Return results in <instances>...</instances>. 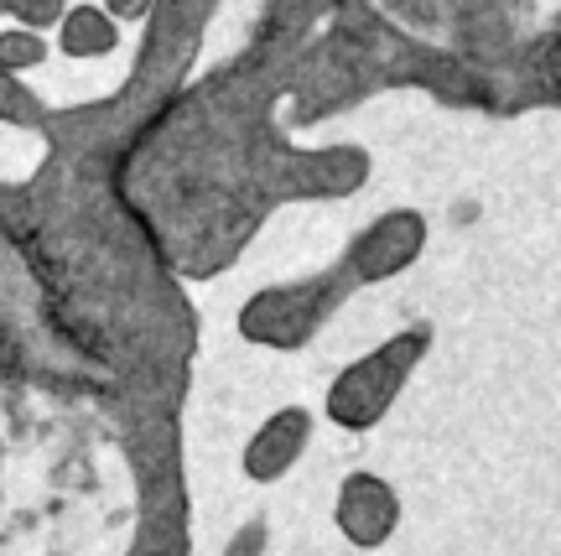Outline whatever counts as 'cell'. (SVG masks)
I'll return each instance as SVG.
<instances>
[{"label":"cell","mask_w":561,"mask_h":556,"mask_svg":"<svg viewBox=\"0 0 561 556\" xmlns=\"http://www.w3.org/2000/svg\"><path fill=\"white\" fill-rule=\"evenodd\" d=\"M140 484L89 400L0 390V556H130Z\"/></svg>","instance_id":"obj_1"},{"label":"cell","mask_w":561,"mask_h":556,"mask_svg":"<svg viewBox=\"0 0 561 556\" xmlns=\"http://www.w3.org/2000/svg\"><path fill=\"white\" fill-rule=\"evenodd\" d=\"M396 5V0H390ZM421 26H442V32H462V0H426L421 11Z\"/></svg>","instance_id":"obj_2"}]
</instances>
